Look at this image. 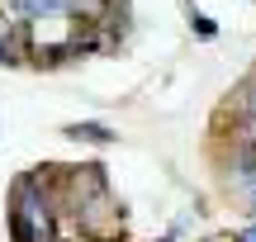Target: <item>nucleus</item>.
Returning <instances> with one entry per match:
<instances>
[{"instance_id":"39448f33","label":"nucleus","mask_w":256,"mask_h":242,"mask_svg":"<svg viewBox=\"0 0 256 242\" xmlns=\"http://www.w3.org/2000/svg\"><path fill=\"white\" fill-rule=\"evenodd\" d=\"M242 242H256V228H252V233H242Z\"/></svg>"},{"instance_id":"f257e3e1","label":"nucleus","mask_w":256,"mask_h":242,"mask_svg":"<svg viewBox=\"0 0 256 242\" xmlns=\"http://www.w3.org/2000/svg\"><path fill=\"white\" fill-rule=\"evenodd\" d=\"M10 233H14V242H52V214H48V200L38 195L34 180H24V186L14 190Z\"/></svg>"},{"instance_id":"7ed1b4c3","label":"nucleus","mask_w":256,"mask_h":242,"mask_svg":"<svg viewBox=\"0 0 256 242\" xmlns=\"http://www.w3.org/2000/svg\"><path fill=\"white\" fill-rule=\"evenodd\" d=\"M10 5H14V14H24V19H48V14L72 10V0H10Z\"/></svg>"},{"instance_id":"20e7f679","label":"nucleus","mask_w":256,"mask_h":242,"mask_svg":"<svg viewBox=\"0 0 256 242\" xmlns=\"http://www.w3.org/2000/svg\"><path fill=\"white\" fill-rule=\"evenodd\" d=\"M72 138H90V142H110V128H100V124H72Z\"/></svg>"},{"instance_id":"f03ea898","label":"nucleus","mask_w":256,"mask_h":242,"mask_svg":"<svg viewBox=\"0 0 256 242\" xmlns=\"http://www.w3.org/2000/svg\"><path fill=\"white\" fill-rule=\"evenodd\" d=\"M232 190H238L242 200H247V204H256V152H247V157L238 162V166H232V180H228Z\"/></svg>"}]
</instances>
